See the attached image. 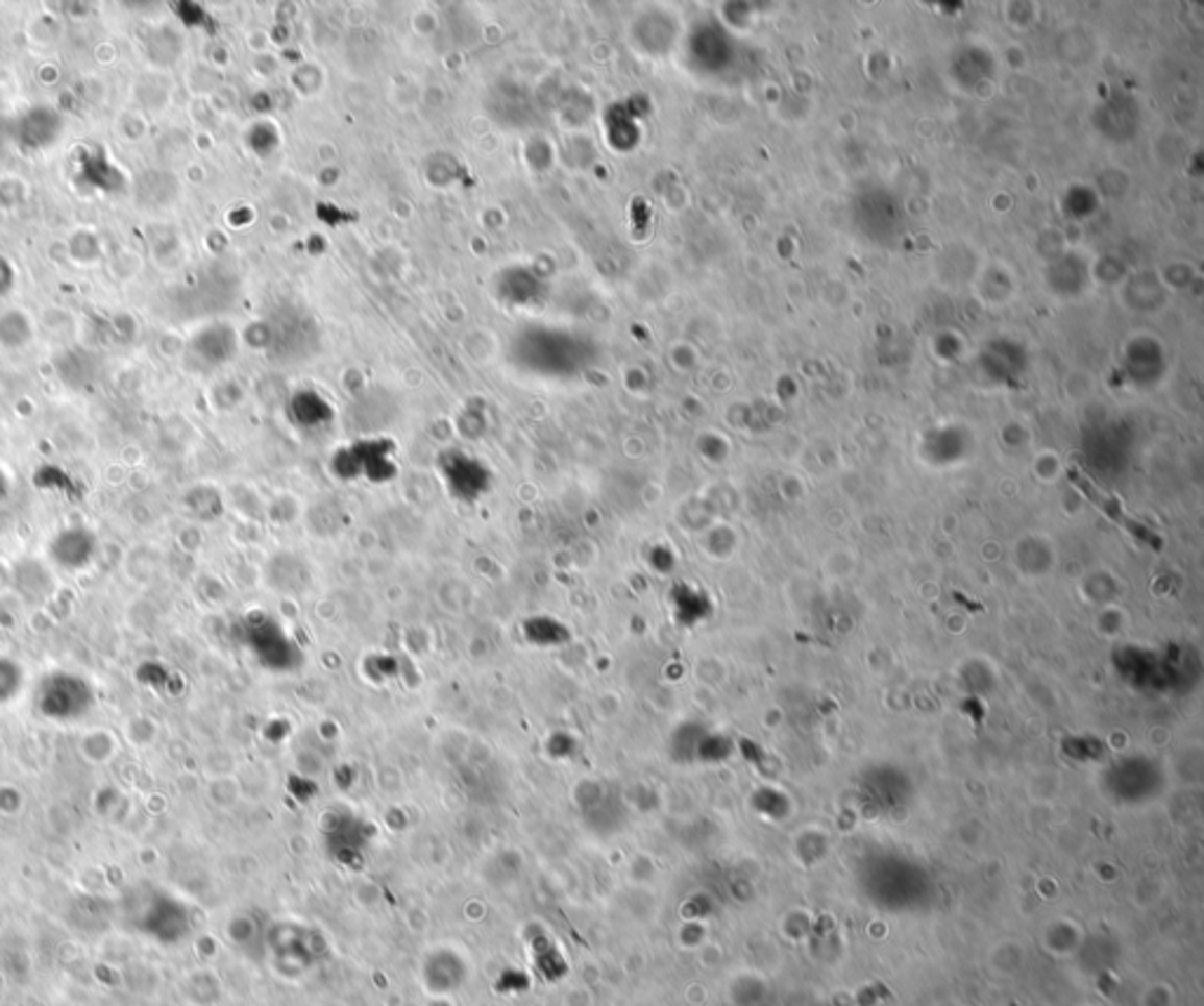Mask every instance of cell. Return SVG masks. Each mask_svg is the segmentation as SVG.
Wrapping results in <instances>:
<instances>
[{"mask_svg": "<svg viewBox=\"0 0 1204 1006\" xmlns=\"http://www.w3.org/2000/svg\"><path fill=\"white\" fill-rule=\"evenodd\" d=\"M26 685V670L17 659L3 657L0 654V704H13L17 696H22Z\"/></svg>", "mask_w": 1204, "mask_h": 1006, "instance_id": "1", "label": "cell"}]
</instances>
